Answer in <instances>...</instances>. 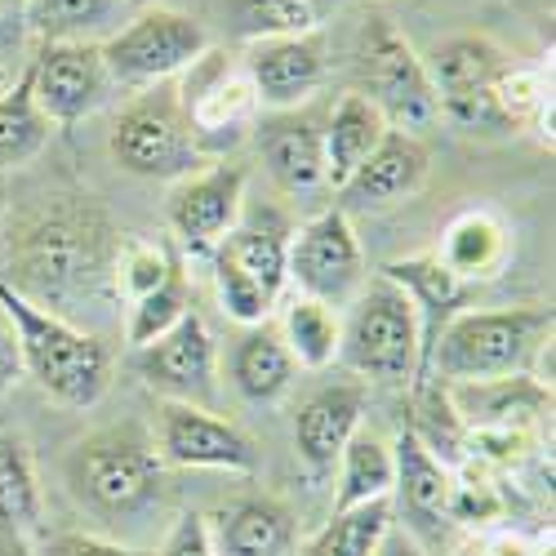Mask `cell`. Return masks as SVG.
Instances as JSON below:
<instances>
[{"mask_svg":"<svg viewBox=\"0 0 556 556\" xmlns=\"http://www.w3.org/2000/svg\"><path fill=\"white\" fill-rule=\"evenodd\" d=\"M245 192V169L241 165H214L205 174H188V182L169 201V227L201 254H214L218 241L237 227Z\"/></svg>","mask_w":556,"mask_h":556,"instance_id":"obj_14","label":"cell"},{"mask_svg":"<svg viewBox=\"0 0 556 556\" xmlns=\"http://www.w3.org/2000/svg\"><path fill=\"white\" fill-rule=\"evenodd\" d=\"M40 517V490L31 458L14 437H0V521H14L18 530Z\"/></svg>","mask_w":556,"mask_h":556,"instance_id":"obj_35","label":"cell"},{"mask_svg":"<svg viewBox=\"0 0 556 556\" xmlns=\"http://www.w3.org/2000/svg\"><path fill=\"white\" fill-rule=\"evenodd\" d=\"M0 556H31V547L14 521H0Z\"/></svg>","mask_w":556,"mask_h":556,"instance_id":"obj_42","label":"cell"},{"mask_svg":"<svg viewBox=\"0 0 556 556\" xmlns=\"http://www.w3.org/2000/svg\"><path fill=\"white\" fill-rule=\"evenodd\" d=\"M348 0H223V14L241 40H290L316 36Z\"/></svg>","mask_w":556,"mask_h":556,"instance_id":"obj_22","label":"cell"},{"mask_svg":"<svg viewBox=\"0 0 556 556\" xmlns=\"http://www.w3.org/2000/svg\"><path fill=\"white\" fill-rule=\"evenodd\" d=\"M5 89H10V76H5V67H0V94H5Z\"/></svg>","mask_w":556,"mask_h":556,"instance_id":"obj_44","label":"cell"},{"mask_svg":"<svg viewBox=\"0 0 556 556\" xmlns=\"http://www.w3.org/2000/svg\"><path fill=\"white\" fill-rule=\"evenodd\" d=\"M392 463H396V481L392 494L401 498V513L409 534L419 530H437L450 521V503H454V472L432 454V445L414 432H401L392 445Z\"/></svg>","mask_w":556,"mask_h":556,"instance_id":"obj_16","label":"cell"},{"mask_svg":"<svg viewBox=\"0 0 556 556\" xmlns=\"http://www.w3.org/2000/svg\"><path fill=\"white\" fill-rule=\"evenodd\" d=\"M169 258L156 250V245H143V241H129V245H121V254H116V290L134 303V299H143V294H152L165 276H169Z\"/></svg>","mask_w":556,"mask_h":556,"instance_id":"obj_37","label":"cell"},{"mask_svg":"<svg viewBox=\"0 0 556 556\" xmlns=\"http://www.w3.org/2000/svg\"><path fill=\"white\" fill-rule=\"evenodd\" d=\"M161 458L178 468H214V472H254V445L241 428H231L205 405L169 401L161 409Z\"/></svg>","mask_w":556,"mask_h":556,"instance_id":"obj_12","label":"cell"},{"mask_svg":"<svg viewBox=\"0 0 556 556\" xmlns=\"http://www.w3.org/2000/svg\"><path fill=\"white\" fill-rule=\"evenodd\" d=\"M5 320V316H0ZM18 369H23V356H18V339L10 330V320L0 326V392H5L14 379H18Z\"/></svg>","mask_w":556,"mask_h":556,"instance_id":"obj_40","label":"cell"},{"mask_svg":"<svg viewBox=\"0 0 556 556\" xmlns=\"http://www.w3.org/2000/svg\"><path fill=\"white\" fill-rule=\"evenodd\" d=\"M245 76L254 85L258 103L267 108H299L326 76V54L316 36H290V40H254Z\"/></svg>","mask_w":556,"mask_h":556,"instance_id":"obj_17","label":"cell"},{"mask_svg":"<svg viewBox=\"0 0 556 556\" xmlns=\"http://www.w3.org/2000/svg\"><path fill=\"white\" fill-rule=\"evenodd\" d=\"M0 316L10 320V330L18 339L23 369H31V379L54 401H63L72 409H89L108 392L112 356L94 334L76 330L67 316L36 307L5 281H0Z\"/></svg>","mask_w":556,"mask_h":556,"instance_id":"obj_2","label":"cell"},{"mask_svg":"<svg viewBox=\"0 0 556 556\" xmlns=\"http://www.w3.org/2000/svg\"><path fill=\"white\" fill-rule=\"evenodd\" d=\"M339 498L334 513H348V507L375 503V498H392V481H396V463H392V445L375 432H356L343 454H339Z\"/></svg>","mask_w":556,"mask_h":556,"instance_id":"obj_28","label":"cell"},{"mask_svg":"<svg viewBox=\"0 0 556 556\" xmlns=\"http://www.w3.org/2000/svg\"><path fill=\"white\" fill-rule=\"evenodd\" d=\"M214 281L223 312L241 326H263L290 281V241L281 227H231L214 250Z\"/></svg>","mask_w":556,"mask_h":556,"instance_id":"obj_7","label":"cell"},{"mask_svg":"<svg viewBox=\"0 0 556 556\" xmlns=\"http://www.w3.org/2000/svg\"><path fill=\"white\" fill-rule=\"evenodd\" d=\"M507 67V54L485 36H454L432 50L428 76L437 85V99H458V94H481L490 89Z\"/></svg>","mask_w":556,"mask_h":556,"instance_id":"obj_24","label":"cell"},{"mask_svg":"<svg viewBox=\"0 0 556 556\" xmlns=\"http://www.w3.org/2000/svg\"><path fill=\"white\" fill-rule=\"evenodd\" d=\"M375 556H424V547H419V539H414L409 530H401V526L392 521V526H388V534L379 539Z\"/></svg>","mask_w":556,"mask_h":556,"instance_id":"obj_41","label":"cell"},{"mask_svg":"<svg viewBox=\"0 0 556 556\" xmlns=\"http://www.w3.org/2000/svg\"><path fill=\"white\" fill-rule=\"evenodd\" d=\"M428 148L424 138L414 134H396L388 129L383 143L365 156V165L343 182L339 197L348 210H383V205H396L405 197H414L424 188L428 178Z\"/></svg>","mask_w":556,"mask_h":556,"instance_id":"obj_15","label":"cell"},{"mask_svg":"<svg viewBox=\"0 0 556 556\" xmlns=\"http://www.w3.org/2000/svg\"><path fill=\"white\" fill-rule=\"evenodd\" d=\"M437 258L458 276L463 286H472V281H481V276H494L498 263L507 258V227L485 210L458 214L445 227V241H441Z\"/></svg>","mask_w":556,"mask_h":556,"instance_id":"obj_26","label":"cell"},{"mask_svg":"<svg viewBox=\"0 0 556 556\" xmlns=\"http://www.w3.org/2000/svg\"><path fill=\"white\" fill-rule=\"evenodd\" d=\"M192 312V299H188V276H182L178 267H169V276L143 299H134L129 303V326H125V339L129 348H148L156 343L165 330H174L182 316Z\"/></svg>","mask_w":556,"mask_h":556,"instance_id":"obj_34","label":"cell"},{"mask_svg":"<svg viewBox=\"0 0 556 556\" xmlns=\"http://www.w3.org/2000/svg\"><path fill=\"white\" fill-rule=\"evenodd\" d=\"M134 365L156 392L201 405L214 392V339L205 330V320L197 312H188L174 330H165L156 343L138 348Z\"/></svg>","mask_w":556,"mask_h":556,"instance_id":"obj_13","label":"cell"},{"mask_svg":"<svg viewBox=\"0 0 556 556\" xmlns=\"http://www.w3.org/2000/svg\"><path fill=\"white\" fill-rule=\"evenodd\" d=\"M72 494L108 521H134L161 503L165 468L148 437L138 432H103L89 437L67 458Z\"/></svg>","mask_w":556,"mask_h":556,"instance_id":"obj_4","label":"cell"},{"mask_svg":"<svg viewBox=\"0 0 556 556\" xmlns=\"http://www.w3.org/2000/svg\"><path fill=\"white\" fill-rule=\"evenodd\" d=\"M383 276H388V281H396V286L414 299V307L432 316L428 339H437V330L454 316V307L468 299V286H463L437 254H432V258H401V263H388ZM428 348H432V343H428Z\"/></svg>","mask_w":556,"mask_h":556,"instance_id":"obj_30","label":"cell"},{"mask_svg":"<svg viewBox=\"0 0 556 556\" xmlns=\"http://www.w3.org/2000/svg\"><path fill=\"white\" fill-rule=\"evenodd\" d=\"M552 339V307H503V312H454L437 330L428 356L450 383L513 379Z\"/></svg>","mask_w":556,"mask_h":556,"instance_id":"obj_3","label":"cell"},{"mask_svg":"<svg viewBox=\"0 0 556 556\" xmlns=\"http://www.w3.org/2000/svg\"><path fill=\"white\" fill-rule=\"evenodd\" d=\"M161 556H218L210 521H205L201 513H182V517L174 521V530H169Z\"/></svg>","mask_w":556,"mask_h":556,"instance_id":"obj_38","label":"cell"},{"mask_svg":"<svg viewBox=\"0 0 556 556\" xmlns=\"http://www.w3.org/2000/svg\"><path fill=\"white\" fill-rule=\"evenodd\" d=\"M490 94H494V103H498L503 121L513 125V129H517V125H526L530 116L552 112L547 80H543V72H534V67H507V72L490 85Z\"/></svg>","mask_w":556,"mask_h":556,"instance_id":"obj_36","label":"cell"},{"mask_svg":"<svg viewBox=\"0 0 556 556\" xmlns=\"http://www.w3.org/2000/svg\"><path fill=\"white\" fill-rule=\"evenodd\" d=\"M258 112V94H254V85L245 72H223L214 80H205L197 89V99L188 103V125L197 134V143L201 138H237L241 125H250V116Z\"/></svg>","mask_w":556,"mask_h":556,"instance_id":"obj_27","label":"cell"},{"mask_svg":"<svg viewBox=\"0 0 556 556\" xmlns=\"http://www.w3.org/2000/svg\"><path fill=\"white\" fill-rule=\"evenodd\" d=\"M214 547H223V556H299L290 513L267 503V498L231 503L218 517V543Z\"/></svg>","mask_w":556,"mask_h":556,"instance_id":"obj_23","label":"cell"},{"mask_svg":"<svg viewBox=\"0 0 556 556\" xmlns=\"http://www.w3.org/2000/svg\"><path fill=\"white\" fill-rule=\"evenodd\" d=\"M383 116L375 103H365L361 94H343L330 125L320 129V152H326V188H343V182L365 165V156L383 143Z\"/></svg>","mask_w":556,"mask_h":556,"instance_id":"obj_21","label":"cell"},{"mask_svg":"<svg viewBox=\"0 0 556 556\" xmlns=\"http://www.w3.org/2000/svg\"><path fill=\"white\" fill-rule=\"evenodd\" d=\"M36 556H152V552H138V547H125L99 534H50Z\"/></svg>","mask_w":556,"mask_h":556,"instance_id":"obj_39","label":"cell"},{"mask_svg":"<svg viewBox=\"0 0 556 556\" xmlns=\"http://www.w3.org/2000/svg\"><path fill=\"white\" fill-rule=\"evenodd\" d=\"M281 339L294 356V365H307V369H326L334 356H339V339H343V326L330 303L320 299H307V294H294L286 303V316H281Z\"/></svg>","mask_w":556,"mask_h":556,"instance_id":"obj_31","label":"cell"},{"mask_svg":"<svg viewBox=\"0 0 556 556\" xmlns=\"http://www.w3.org/2000/svg\"><path fill=\"white\" fill-rule=\"evenodd\" d=\"M45 138H50V121L40 116L36 99H31V76L23 72L14 89L0 94V169H18L23 161H31Z\"/></svg>","mask_w":556,"mask_h":556,"instance_id":"obj_33","label":"cell"},{"mask_svg":"<svg viewBox=\"0 0 556 556\" xmlns=\"http://www.w3.org/2000/svg\"><path fill=\"white\" fill-rule=\"evenodd\" d=\"M112 156L138 178H188L205 165L192 125L169 103L143 99L112 125Z\"/></svg>","mask_w":556,"mask_h":556,"instance_id":"obj_9","label":"cell"},{"mask_svg":"<svg viewBox=\"0 0 556 556\" xmlns=\"http://www.w3.org/2000/svg\"><path fill=\"white\" fill-rule=\"evenodd\" d=\"M129 10V0H27V27L45 40H89L116 27Z\"/></svg>","mask_w":556,"mask_h":556,"instance_id":"obj_29","label":"cell"},{"mask_svg":"<svg viewBox=\"0 0 556 556\" xmlns=\"http://www.w3.org/2000/svg\"><path fill=\"white\" fill-rule=\"evenodd\" d=\"M263 161H267V174L290 197H307L316 188H326V152H320V129L312 121H299V116L267 121Z\"/></svg>","mask_w":556,"mask_h":556,"instance_id":"obj_19","label":"cell"},{"mask_svg":"<svg viewBox=\"0 0 556 556\" xmlns=\"http://www.w3.org/2000/svg\"><path fill=\"white\" fill-rule=\"evenodd\" d=\"M294 379V356L281 339V330H271L267 320L263 326H250L245 339L231 352V383L241 388L245 401H276Z\"/></svg>","mask_w":556,"mask_h":556,"instance_id":"obj_25","label":"cell"},{"mask_svg":"<svg viewBox=\"0 0 556 556\" xmlns=\"http://www.w3.org/2000/svg\"><path fill=\"white\" fill-rule=\"evenodd\" d=\"M361 414H365L361 383H334V388H320L316 396L303 401L299 419H294V445L312 472L339 468L343 445L361 432Z\"/></svg>","mask_w":556,"mask_h":556,"instance_id":"obj_18","label":"cell"},{"mask_svg":"<svg viewBox=\"0 0 556 556\" xmlns=\"http://www.w3.org/2000/svg\"><path fill=\"white\" fill-rule=\"evenodd\" d=\"M99 50L112 85H156L182 67H197L210 54V31L178 10H148L116 27Z\"/></svg>","mask_w":556,"mask_h":556,"instance_id":"obj_8","label":"cell"},{"mask_svg":"<svg viewBox=\"0 0 556 556\" xmlns=\"http://www.w3.org/2000/svg\"><path fill=\"white\" fill-rule=\"evenodd\" d=\"M356 80H361L356 94L365 103H375L383 125L396 134L419 138L441 116V99H437V85L428 76V63L414 54L409 40L383 18H375L361 36Z\"/></svg>","mask_w":556,"mask_h":556,"instance_id":"obj_6","label":"cell"},{"mask_svg":"<svg viewBox=\"0 0 556 556\" xmlns=\"http://www.w3.org/2000/svg\"><path fill=\"white\" fill-rule=\"evenodd\" d=\"M388 526H392V498L348 507V513L330 517V526L303 547V556H375Z\"/></svg>","mask_w":556,"mask_h":556,"instance_id":"obj_32","label":"cell"},{"mask_svg":"<svg viewBox=\"0 0 556 556\" xmlns=\"http://www.w3.org/2000/svg\"><path fill=\"white\" fill-rule=\"evenodd\" d=\"M31 99L50 125H72L89 116L112 89V76L103 67V50L94 40H59L40 45V54L27 67Z\"/></svg>","mask_w":556,"mask_h":556,"instance_id":"obj_10","label":"cell"},{"mask_svg":"<svg viewBox=\"0 0 556 556\" xmlns=\"http://www.w3.org/2000/svg\"><path fill=\"white\" fill-rule=\"evenodd\" d=\"M454 556H490V547H458Z\"/></svg>","mask_w":556,"mask_h":556,"instance_id":"obj_43","label":"cell"},{"mask_svg":"<svg viewBox=\"0 0 556 556\" xmlns=\"http://www.w3.org/2000/svg\"><path fill=\"white\" fill-rule=\"evenodd\" d=\"M339 356L356 375L375 383H405L419 369V356H424L419 307L383 271L375 286H365L356 294L343 339H339Z\"/></svg>","mask_w":556,"mask_h":556,"instance_id":"obj_5","label":"cell"},{"mask_svg":"<svg viewBox=\"0 0 556 556\" xmlns=\"http://www.w3.org/2000/svg\"><path fill=\"white\" fill-rule=\"evenodd\" d=\"M5 254L10 267L0 271V281L31 299L36 307H63L76 299H99L103 286L116 276L121 250L112 245V231L94 210H45L10 227Z\"/></svg>","mask_w":556,"mask_h":556,"instance_id":"obj_1","label":"cell"},{"mask_svg":"<svg viewBox=\"0 0 556 556\" xmlns=\"http://www.w3.org/2000/svg\"><path fill=\"white\" fill-rule=\"evenodd\" d=\"M290 281L299 286V294L330 307L356 299V290L365 286V258L343 210L316 214L299 231V241L290 245Z\"/></svg>","mask_w":556,"mask_h":556,"instance_id":"obj_11","label":"cell"},{"mask_svg":"<svg viewBox=\"0 0 556 556\" xmlns=\"http://www.w3.org/2000/svg\"><path fill=\"white\" fill-rule=\"evenodd\" d=\"M450 396L477 432H521L526 419H534L543 405H552V396L539 383H530L526 375L485 379V383H454Z\"/></svg>","mask_w":556,"mask_h":556,"instance_id":"obj_20","label":"cell"}]
</instances>
